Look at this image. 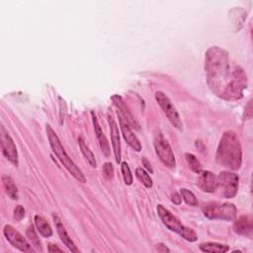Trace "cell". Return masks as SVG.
Masks as SVG:
<instances>
[{"mask_svg":"<svg viewBox=\"0 0 253 253\" xmlns=\"http://www.w3.org/2000/svg\"><path fill=\"white\" fill-rule=\"evenodd\" d=\"M207 83L211 91L226 101L243 98L247 75L238 64H231L228 52L219 46H211L205 54Z\"/></svg>","mask_w":253,"mask_h":253,"instance_id":"cell-1","label":"cell"},{"mask_svg":"<svg viewBox=\"0 0 253 253\" xmlns=\"http://www.w3.org/2000/svg\"><path fill=\"white\" fill-rule=\"evenodd\" d=\"M216 162L229 170H238L242 162V150L236 133L226 130L220 137L216 153Z\"/></svg>","mask_w":253,"mask_h":253,"instance_id":"cell-2","label":"cell"},{"mask_svg":"<svg viewBox=\"0 0 253 253\" xmlns=\"http://www.w3.org/2000/svg\"><path fill=\"white\" fill-rule=\"evenodd\" d=\"M45 131H46V135H47V138H48V141H49V145L52 149V152L56 155V157L63 164V166L66 168V170L77 181H79L81 183H85L86 178H85L83 172L76 166V164L73 162V160L68 156V154L66 153L63 145L61 144L56 132L47 124L45 126Z\"/></svg>","mask_w":253,"mask_h":253,"instance_id":"cell-3","label":"cell"},{"mask_svg":"<svg viewBox=\"0 0 253 253\" xmlns=\"http://www.w3.org/2000/svg\"><path fill=\"white\" fill-rule=\"evenodd\" d=\"M157 213L158 216L160 217V219L162 220L163 224L171 231L178 233L181 237H183L185 240L190 241V242H194L198 239V235L197 233L189 227H186L185 225H183L180 220L173 215V213L167 210L165 207H163L162 205H158L157 206Z\"/></svg>","mask_w":253,"mask_h":253,"instance_id":"cell-4","label":"cell"},{"mask_svg":"<svg viewBox=\"0 0 253 253\" xmlns=\"http://www.w3.org/2000/svg\"><path fill=\"white\" fill-rule=\"evenodd\" d=\"M204 215L210 219L233 220L236 217V207L231 203L210 202L202 207Z\"/></svg>","mask_w":253,"mask_h":253,"instance_id":"cell-5","label":"cell"},{"mask_svg":"<svg viewBox=\"0 0 253 253\" xmlns=\"http://www.w3.org/2000/svg\"><path fill=\"white\" fill-rule=\"evenodd\" d=\"M238 175L230 171H221L217 177V188L224 198L232 199L238 191Z\"/></svg>","mask_w":253,"mask_h":253,"instance_id":"cell-6","label":"cell"},{"mask_svg":"<svg viewBox=\"0 0 253 253\" xmlns=\"http://www.w3.org/2000/svg\"><path fill=\"white\" fill-rule=\"evenodd\" d=\"M155 100L158 103V105L160 106V108L162 109V111L164 112V114L166 115V117L169 120V122L171 123V125L174 127H176L177 129L182 130L183 125H182L180 116H179L176 108L172 104L171 100L165 95V93H163L162 91H157L155 93Z\"/></svg>","mask_w":253,"mask_h":253,"instance_id":"cell-7","label":"cell"},{"mask_svg":"<svg viewBox=\"0 0 253 253\" xmlns=\"http://www.w3.org/2000/svg\"><path fill=\"white\" fill-rule=\"evenodd\" d=\"M154 148L158 158L161 162L169 168H174L176 165V160L172 148L167 141V139L163 136L161 132H158L154 138Z\"/></svg>","mask_w":253,"mask_h":253,"instance_id":"cell-8","label":"cell"},{"mask_svg":"<svg viewBox=\"0 0 253 253\" xmlns=\"http://www.w3.org/2000/svg\"><path fill=\"white\" fill-rule=\"evenodd\" d=\"M3 234L8 242L15 248L19 249L22 252H31L33 251L31 243L12 225L6 224L3 228Z\"/></svg>","mask_w":253,"mask_h":253,"instance_id":"cell-9","label":"cell"},{"mask_svg":"<svg viewBox=\"0 0 253 253\" xmlns=\"http://www.w3.org/2000/svg\"><path fill=\"white\" fill-rule=\"evenodd\" d=\"M0 143L3 155L15 166H18V152L14 140L12 139L9 132L5 129L4 126L0 127Z\"/></svg>","mask_w":253,"mask_h":253,"instance_id":"cell-10","label":"cell"},{"mask_svg":"<svg viewBox=\"0 0 253 253\" xmlns=\"http://www.w3.org/2000/svg\"><path fill=\"white\" fill-rule=\"evenodd\" d=\"M107 119L110 126V132H111V140H112V146L116 158V162L120 163L122 158V151H121V141H120V134H119V128L117 126V123L111 113V110L109 109L107 113Z\"/></svg>","mask_w":253,"mask_h":253,"instance_id":"cell-11","label":"cell"},{"mask_svg":"<svg viewBox=\"0 0 253 253\" xmlns=\"http://www.w3.org/2000/svg\"><path fill=\"white\" fill-rule=\"evenodd\" d=\"M118 118H119V123H120V127L124 136V139L126 141V143L135 151H140L141 150V144L137 137L134 135L132 132L129 124L126 122V120L121 115L120 112H118Z\"/></svg>","mask_w":253,"mask_h":253,"instance_id":"cell-12","label":"cell"},{"mask_svg":"<svg viewBox=\"0 0 253 253\" xmlns=\"http://www.w3.org/2000/svg\"><path fill=\"white\" fill-rule=\"evenodd\" d=\"M198 178L199 188L207 193H213L217 189V177L211 171H201Z\"/></svg>","mask_w":253,"mask_h":253,"instance_id":"cell-13","label":"cell"},{"mask_svg":"<svg viewBox=\"0 0 253 253\" xmlns=\"http://www.w3.org/2000/svg\"><path fill=\"white\" fill-rule=\"evenodd\" d=\"M111 99H112L114 105L117 107L118 112L121 113V115L126 120V122L129 124V126L138 129V128H139V125L137 124V122H136L135 119L133 118V116H132L131 112L129 111V109L126 106V104H125V102L123 101L122 97L119 96V95H117V94H115V95H113V96L111 97Z\"/></svg>","mask_w":253,"mask_h":253,"instance_id":"cell-14","label":"cell"},{"mask_svg":"<svg viewBox=\"0 0 253 253\" xmlns=\"http://www.w3.org/2000/svg\"><path fill=\"white\" fill-rule=\"evenodd\" d=\"M233 229L237 234L251 237L253 232V220L251 215H241L235 219Z\"/></svg>","mask_w":253,"mask_h":253,"instance_id":"cell-15","label":"cell"},{"mask_svg":"<svg viewBox=\"0 0 253 253\" xmlns=\"http://www.w3.org/2000/svg\"><path fill=\"white\" fill-rule=\"evenodd\" d=\"M52 217H53V219H54L55 227H56L57 233H58V235H59V237H60V240L63 242V244H64L71 252H73V253H79V252H80L79 249L76 247V245L74 244V242L72 241V239H71L70 236L68 235L67 231L65 230V228H64L63 224L61 223L60 219L58 218V216H57L55 213H53V214H52Z\"/></svg>","mask_w":253,"mask_h":253,"instance_id":"cell-16","label":"cell"},{"mask_svg":"<svg viewBox=\"0 0 253 253\" xmlns=\"http://www.w3.org/2000/svg\"><path fill=\"white\" fill-rule=\"evenodd\" d=\"M91 117H92V122H93V126H94L95 134H96V137L98 139L101 150L103 151V153L106 156H109L110 155V145H109V142H108V139H107L106 135L104 134V132H103V130L100 126V124L98 122L97 116L94 113V111H91Z\"/></svg>","mask_w":253,"mask_h":253,"instance_id":"cell-17","label":"cell"},{"mask_svg":"<svg viewBox=\"0 0 253 253\" xmlns=\"http://www.w3.org/2000/svg\"><path fill=\"white\" fill-rule=\"evenodd\" d=\"M2 185L5 193L12 200H18V189L14 183V180L8 175H2Z\"/></svg>","mask_w":253,"mask_h":253,"instance_id":"cell-18","label":"cell"},{"mask_svg":"<svg viewBox=\"0 0 253 253\" xmlns=\"http://www.w3.org/2000/svg\"><path fill=\"white\" fill-rule=\"evenodd\" d=\"M35 224H36L38 231L43 237H49L52 235V229L43 216L39 215V214L35 215Z\"/></svg>","mask_w":253,"mask_h":253,"instance_id":"cell-19","label":"cell"},{"mask_svg":"<svg viewBox=\"0 0 253 253\" xmlns=\"http://www.w3.org/2000/svg\"><path fill=\"white\" fill-rule=\"evenodd\" d=\"M200 249L204 252H211V253H224L229 250V247L225 244L216 243V242H207L200 244Z\"/></svg>","mask_w":253,"mask_h":253,"instance_id":"cell-20","label":"cell"},{"mask_svg":"<svg viewBox=\"0 0 253 253\" xmlns=\"http://www.w3.org/2000/svg\"><path fill=\"white\" fill-rule=\"evenodd\" d=\"M78 145H79V148L83 154V156L85 157V159L87 160V162L92 166V167H96L97 166V163H96V159H95V155L93 154V152L90 150V148L86 145L84 139L79 136L78 137Z\"/></svg>","mask_w":253,"mask_h":253,"instance_id":"cell-21","label":"cell"},{"mask_svg":"<svg viewBox=\"0 0 253 253\" xmlns=\"http://www.w3.org/2000/svg\"><path fill=\"white\" fill-rule=\"evenodd\" d=\"M185 158H186V161H187L189 167L191 168V170L193 172L199 174L202 171V164L194 154L185 153Z\"/></svg>","mask_w":253,"mask_h":253,"instance_id":"cell-22","label":"cell"},{"mask_svg":"<svg viewBox=\"0 0 253 253\" xmlns=\"http://www.w3.org/2000/svg\"><path fill=\"white\" fill-rule=\"evenodd\" d=\"M135 176L137 179L146 187V188H151L152 187V180L149 176V174L142 168V167H137L135 169Z\"/></svg>","mask_w":253,"mask_h":253,"instance_id":"cell-23","label":"cell"},{"mask_svg":"<svg viewBox=\"0 0 253 253\" xmlns=\"http://www.w3.org/2000/svg\"><path fill=\"white\" fill-rule=\"evenodd\" d=\"M26 236L28 237V240L30 241L31 244H33L37 249H39L40 251H42V245H41V241L40 238L38 237L34 226L31 224L28 226L27 230H26Z\"/></svg>","mask_w":253,"mask_h":253,"instance_id":"cell-24","label":"cell"},{"mask_svg":"<svg viewBox=\"0 0 253 253\" xmlns=\"http://www.w3.org/2000/svg\"><path fill=\"white\" fill-rule=\"evenodd\" d=\"M180 195L182 197V199L185 201V203L189 206H192V207H197L198 206V200L196 198V196L193 194V192H191L190 190L188 189H181L180 190Z\"/></svg>","mask_w":253,"mask_h":253,"instance_id":"cell-25","label":"cell"},{"mask_svg":"<svg viewBox=\"0 0 253 253\" xmlns=\"http://www.w3.org/2000/svg\"><path fill=\"white\" fill-rule=\"evenodd\" d=\"M121 169H122V174H123V178L124 181L126 185H131L132 183V175L129 169V166L126 162H122L121 164Z\"/></svg>","mask_w":253,"mask_h":253,"instance_id":"cell-26","label":"cell"},{"mask_svg":"<svg viewBox=\"0 0 253 253\" xmlns=\"http://www.w3.org/2000/svg\"><path fill=\"white\" fill-rule=\"evenodd\" d=\"M103 173H104L105 177L108 179H112L114 177V167H113L112 163L106 162L103 165Z\"/></svg>","mask_w":253,"mask_h":253,"instance_id":"cell-27","label":"cell"},{"mask_svg":"<svg viewBox=\"0 0 253 253\" xmlns=\"http://www.w3.org/2000/svg\"><path fill=\"white\" fill-rule=\"evenodd\" d=\"M24 216H25V209L21 205L16 206V208L14 210V218L17 221H20V220H22V218Z\"/></svg>","mask_w":253,"mask_h":253,"instance_id":"cell-28","label":"cell"},{"mask_svg":"<svg viewBox=\"0 0 253 253\" xmlns=\"http://www.w3.org/2000/svg\"><path fill=\"white\" fill-rule=\"evenodd\" d=\"M171 201H172V203H174L175 205H180L181 202H182V197H181V195H179L178 193L174 192V193L172 194V196H171Z\"/></svg>","mask_w":253,"mask_h":253,"instance_id":"cell-29","label":"cell"},{"mask_svg":"<svg viewBox=\"0 0 253 253\" xmlns=\"http://www.w3.org/2000/svg\"><path fill=\"white\" fill-rule=\"evenodd\" d=\"M47 250H48V252H50V253H53V252H63V250H62L61 248H59L58 246H56V245H54V244H51V243L48 244Z\"/></svg>","mask_w":253,"mask_h":253,"instance_id":"cell-30","label":"cell"},{"mask_svg":"<svg viewBox=\"0 0 253 253\" xmlns=\"http://www.w3.org/2000/svg\"><path fill=\"white\" fill-rule=\"evenodd\" d=\"M142 165L150 172V173H153V169H152V167H151V165H150V163L148 162V160L146 159V157H143L142 158Z\"/></svg>","mask_w":253,"mask_h":253,"instance_id":"cell-31","label":"cell"},{"mask_svg":"<svg viewBox=\"0 0 253 253\" xmlns=\"http://www.w3.org/2000/svg\"><path fill=\"white\" fill-rule=\"evenodd\" d=\"M157 249H158V251H160V252H166V251H170L164 244H162V243H159V244H157Z\"/></svg>","mask_w":253,"mask_h":253,"instance_id":"cell-32","label":"cell"}]
</instances>
